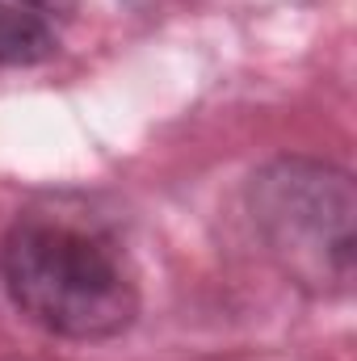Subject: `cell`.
Segmentation results:
<instances>
[{
  "instance_id": "1",
  "label": "cell",
  "mask_w": 357,
  "mask_h": 361,
  "mask_svg": "<svg viewBox=\"0 0 357 361\" xmlns=\"http://www.w3.org/2000/svg\"><path fill=\"white\" fill-rule=\"evenodd\" d=\"M0 286L34 328L59 341H114L139 319V281L122 244L63 210H25L8 223Z\"/></svg>"
},
{
  "instance_id": "2",
  "label": "cell",
  "mask_w": 357,
  "mask_h": 361,
  "mask_svg": "<svg viewBox=\"0 0 357 361\" xmlns=\"http://www.w3.org/2000/svg\"><path fill=\"white\" fill-rule=\"evenodd\" d=\"M244 206L273 265L298 290L320 298L353 290L357 189L345 169L311 156H277L253 173Z\"/></svg>"
},
{
  "instance_id": "3",
  "label": "cell",
  "mask_w": 357,
  "mask_h": 361,
  "mask_svg": "<svg viewBox=\"0 0 357 361\" xmlns=\"http://www.w3.org/2000/svg\"><path fill=\"white\" fill-rule=\"evenodd\" d=\"M59 51L55 25L21 0H0V68H38Z\"/></svg>"
},
{
  "instance_id": "4",
  "label": "cell",
  "mask_w": 357,
  "mask_h": 361,
  "mask_svg": "<svg viewBox=\"0 0 357 361\" xmlns=\"http://www.w3.org/2000/svg\"><path fill=\"white\" fill-rule=\"evenodd\" d=\"M21 4H30V8L42 13L47 21H51V17H68V13L76 8V0H21Z\"/></svg>"
}]
</instances>
